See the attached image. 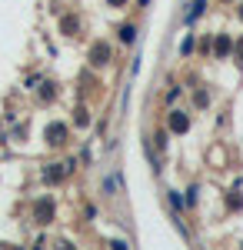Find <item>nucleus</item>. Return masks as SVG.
<instances>
[{
    "label": "nucleus",
    "instance_id": "1",
    "mask_svg": "<svg viewBox=\"0 0 243 250\" xmlns=\"http://www.w3.org/2000/svg\"><path fill=\"white\" fill-rule=\"evenodd\" d=\"M43 137H47V144L60 147V144H67V127H63V124H50V127L43 130Z\"/></svg>",
    "mask_w": 243,
    "mask_h": 250
},
{
    "label": "nucleus",
    "instance_id": "2",
    "mask_svg": "<svg viewBox=\"0 0 243 250\" xmlns=\"http://www.w3.org/2000/svg\"><path fill=\"white\" fill-rule=\"evenodd\" d=\"M170 130L173 134H187L190 130V117L183 110H170Z\"/></svg>",
    "mask_w": 243,
    "mask_h": 250
},
{
    "label": "nucleus",
    "instance_id": "3",
    "mask_svg": "<svg viewBox=\"0 0 243 250\" xmlns=\"http://www.w3.org/2000/svg\"><path fill=\"white\" fill-rule=\"evenodd\" d=\"M107 60H110V47H107V43H94V50H90V63H94V67H103Z\"/></svg>",
    "mask_w": 243,
    "mask_h": 250
},
{
    "label": "nucleus",
    "instance_id": "4",
    "mask_svg": "<svg viewBox=\"0 0 243 250\" xmlns=\"http://www.w3.org/2000/svg\"><path fill=\"white\" fill-rule=\"evenodd\" d=\"M67 170H70V164H50V167L43 170V180H47V184H57V180H63Z\"/></svg>",
    "mask_w": 243,
    "mask_h": 250
},
{
    "label": "nucleus",
    "instance_id": "5",
    "mask_svg": "<svg viewBox=\"0 0 243 250\" xmlns=\"http://www.w3.org/2000/svg\"><path fill=\"white\" fill-rule=\"evenodd\" d=\"M34 217H37V224H50V217H54V204H50V200H37Z\"/></svg>",
    "mask_w": 243,
    "mask_h": 250
},
{
    "label": "nucleus",
    "instance_id": "6",
    "mask_svg": "<svg viewBox=\"0 0 243 250\" xmlns=\"http://www.w3.org/2000/svg\"><path fill=\"white\" fill-rule=\"evenodd\" d=\"M203 10H206V0H193V3H190V14H187V23H193Z\"/></svg>",
    "mask_w": 243,
    "mask_h": 250
},
{
    "label": "nucleus",
    "instance_id": "7",
    "mask_svg": "<svg viewBox=\"0 0 243 250\" xmlns=\"http://www.w3.org/2000/svg\"><path fill=\"white\" fill-rule=\"evenodd\" d=\"M103 190H107V193H117V190H120V173H117V170H113L110 177H103Z\"/></svg>",
    "mask_w": 243,
    "mask_h": 250
},
{
    "label": "nucleus",
    "instance_id": "8",
    "mask_svg": "<svg viewBox=\"0 0 243 250\" xmlns=\"http://www.w3.org/2000/svg\"><path fill=\"white\" fill-rule=\"evenodd\" d=\"M74 124H77V127H87V124H90V114H87L83 107H77V114H74Z\"/></svg>",
    "mask_w": 243,
    "mask_h": 250
},
{
    "label": "nucleus",
    "instance_id": "9",
    "mask_svg": "<svg viewBox=\"0 0 243 250\" xmlns=\"http://www.w3.org/2000/svg\"><path fill=\"white\" fill-rule=\"evenodd\" d=\"M230 47H233V43H230V37H217V54H220V57H226V54H230Z\"/></svg>",
    "mask_w": 243,
    "mask_h": 250
},
{
    "label": "nucleus",
    "instance_id": "10",
    "mask_svg": "<svg viewBox=\"0 0 243 250\" xmlns=\"http://www.w3.org/2000/svg\"><path fill=\"white\" fill-rule=\"evenodd\" d=\"M120 37L127 40V43H130L133 37H137V27H123V30H120Z\"/></svg>",
    "mask_w": 243,
    "mask_h": 250
},
{
    "label": "nucleus",
    "instance_id": "11",
    "mask_svg": "<svg viewBox=\"0 0 243 250\" xmlns=\"http://www.w3.org/2000/svg\"><path fill=\"white\" fill-rule=\"evenodd\" d=\"M180 50H183V54H190V50H193V37H190V34L180 40Z\"/></svg>",
    "mask_w": 243,
    "mask_h": 250
},
{
    "label": "nucleus",
    "instance_id": "12",
    "mask_svg": "<svg viewBox=\"0 0 243 250\" xmlns=\"http://www.w3.org/2000/svg\"><path fill=\"white\" fill-rule=\"evenodd\" d=\"M237 14H240V20H243V3H240V10H237Z\"/></svg>",
    "mask_w": 243,
    "mask_h": 250
},
{
    "label": "nucleus",
    "instance_id": "13",
    "mask_svg": "<svg viewBox=\"0 0 243 250\" xmlns=\"http://www.w3.org/2000/svg\"><path fill=\"white\" fill-rule=\"evenodd\" d=\"M110 3H123V0H110Z\"/></svg>",
    "mask_w": 243,
    "mask_h": 250
}]
</instances>
